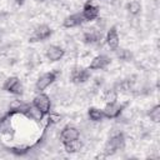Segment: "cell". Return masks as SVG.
<instances>
[{
	"label": "cell",
	"instance_id": "obj_1",
	"mask_svg": "<svg viewBox=\"0 0 160 160\" xmlns=\"http://www.w3.org/2000/svg\"><path fill=\"white\" fill-rule=\"evenodd\" d=\"M124 148H125V136L121 131H118V132H114L108 139V141L104 146L102 154L105 156H110V155H114L115 152H118L119 150H122Z\"/></svg>",
	"mask_w": 160,
	"mask_h": 160
},
{
	"label": "cell",
	"instance_id": "obj_2",
	"mask_svg": "<svg viewBox=\"0 0 160 160\" xmlns=\"http://www.w3.org/2000/svg\"><path fill=\"white\" fill-rule=\"evenodd\" d=\"M91 74H90V69L89 68H81V66H75L72 68L71 72H70V81L72 84H84L88 80H90Z\"/></svg>",
	"mask_w": 160,
	"mask_h": 160
},
{
	"label": "cell",
	"instance_id": "obj_3",
	"mask_svg": "<svg viewBox=\"0 0 160 160\" xmlns=\"http://www.w3.org/2000/svg\"><path fill=\"white\" fill-rule=\"evenodd\" d=\"M52 35V29L46 25V24H41L39 25L29 36V41L30 42H39V41H45L46 39H49Z\"/></svg>",
	"mask_w": 160,
	"mask_h": 160
},
{
	"label": "cell",
	"instance_id": "obj_4",
	"mask_svg": "<svg viewBox=\"0 0 160 160\" xmlns=\"http://www.w3.org/2000/svg\"><path fill=\"white\" fill-rule=\"evenodd\" d=\"M58 72L56 71H48L40 75L35 82V91L36 92H42L48 86H50L55 80H56Z\"/></svg>",
	"mask_w": 160,
	"mask_h": 160
},
{
	"label": "cell",
	"instance_id": "obj_5",
	"mask_svg": "<svg viewBox=\"0 0 160 160\" xmlns=\"http://www.w3.org/2000/svg\"><path fill=\"white\" fill-rule=\"evenodd\" d=\"M2 90L12 95H21L24 91V88L18 76H9L2 84Z\"/></svg>",
	"mask_w": 160,
	"mask_h": 160
},
{
	"label": "cell",
	"instance_id": "obj_6",
	"mask_svg": "<svg viewBox=\"0 0 160 160\" xmlns=\"http://www.w3.org/2000/svg\"><path fill=\"white\" fill-rule=\"evenodd\" d=\"M126 104H119L118 101L114 102H105V106L102 109L104 116L106 119H116L118 116H120V114L122 112Z\"/></svg>",
	"mask_w": 160,
	"mask_h": 160
},
{
	"label": "cell",
	"instance_id": "obj_7",
	"mask_svg": "<svg viewBox=\"0 0 160 160\" xmlns=\"http://www.w3.org/2000/svg\"><path fill=\"white\" fill-rule=\"evenodd\" d=\"M32 105H35L44 115L49 114L50 112V109H51V100L50 98L44 94V92H38V95L34 98L32 100Z\"/></svg>",
	"mask_w": 160,
	"mask_h": 160
},
{
	"label": "cell",
	"instance_id": "obj_8",
	"mask_svg": "<svg viewBox=\"0 0 160 160\" xmlns=\"http://www.w3.org/2000/svg\"><path fill=\"white\" fill-rule=\"evenodd\" d=\"M101 39H102V31L101 29H98V28L86 29V31L82 34V41L84 44H88V45L98 44L100 42Z\"/></svg>",
	"mask_w": 160,
	"mask_h": 160
},
{
	"label": "cell",
	"instance_id": "obj_9",
	"mask_svg": "<svg viewBox=\"0 0 160 160\" xmlns=\"http://www.w3.org/2000/svg\"><path fill=\"white\" fill-rule=\"evenodd\" d=\"M76 139H80V131H79L78 128H75L72 125H66L60 131V141H61V144L69 142V141H72V140H76Z\"/></svg>",
	"mask_w": 160,
	"mask_h": 160
},
{
	"label": "cell",
	"instance_id": "obj_10",
	"mask_svg": "<svg viewBox=\"0 0 160 160\" xmlns=\"http://www.w3.org/2000/svg\"><path fill=\"white\" fill-rule=\"evenodd\" d=\"M111 64V58L105 55V54H100V55H96L91 62L89 64V69L90 70H104L106 69L109 65Z\"/></svg>",
	"mask_w": 160,
	"mask_h": 160
},
{
	"label": "cell",
	"instance_id": "obj_11",
	"mask_svg": "<svg viewBox=\"0 0 160 160\" xmlns=\"http://www.w3.org/2000/svg\"><path fill=\"white\" fill-rule=\"evenodd\" d=\"M105 41L108 44V46L115 51L118 48H119V44H120V38H119V32H118V29L116 26H111L108 32H106V36H105Z\"/></svg>",
	"mask_w": 160,
	"mask_h": 160
},
{
	"label": "cell",
	"instance_id": "obj_12",
	"mask_svg": "<svg viewBox=\"0 0 160 160\" xmlns=\"http://www.w3.org/2000/svg\"><path fill=\"white\" fill-rule=\"evenodd\" d=\"M65 55V50L59 46V45H50L48 49H46V52H45V56L49 61L51 62H55V61H59L60 59H62Z\"/></svg>",
	"mask_w": 160,
	"mask_h": 160
},
{
	"label": "cell",
	"instance_id": "obj_13",
	"mask_svg": "<svg viewBox=\"0 0 160 160\" xmlns=\"http://www.w3.org/2000/svg\"><path fill=\"white\" fill-rule=\"evenodd\" d=\"M81 15L85 21H92V20L98 19V16H99V8L94 4H91L90 1H88L82 8Z\"/></svg>",
	"mask_w": 160,
	"mask_h": 160
},
{
	"label": "cell",
	"instance_id": "obj_14",
	"mask_svg": "<svg viewBox=\"0 0 160 160\" xmlns=\"http://www.w3.org/2000/svg\"><path fill=\"white\" fill-rule=\"evenodd\" d=\"M84 21L85 20H84L81 12H76V14H71V15L66 16L62 20V26L66 29H71V28H76V26L81 25Z\"/></svg>",
	"mask_w": 160,
	"mask_h": 160
},
{
	"label": "cell",
	"instance_id": "obj_15",
	"mask_svg": "<svg viewBox=\"0 0 160 160\" xmlns=\"http://www.w3.org/2000/svg\"><path fill=\"white\" fill-rule=\"evenodd\" d=\"M21 112L25 115V116H28V118H30V119H32V120H35V121H41L42 120V118H44V114L35 106V105H25L24 108H22V110H21Z\"/></svg>",
	"mask_w": 160,
	"mask_h": 160
},
{
	"label": "cell",
	"instance_id": "obj_16",
	"mask_svg": "<svg viewBox=\"0 0 160 160\" xmlns=\"http://www.w3.org/2000/svg\"><path fill=\"white\" fill-rule=\"evenodd\" d=\"M132 85H134V80H131V79H122V80L115 82L112 88L119 94V92H128V91H130L132 89Z\"/></svg>",
	"mask_w": 160,
	"mask_h": 160
},
{
	"label": "cell",
	"instance_id": "obj_17",
	"mask_svg": "<svg viewBox=\"0 0 160 160\" xmlns=\"http://www.w3.org/2000/svg\"><path fill=\"white\" fill-rule=\"evenodd\" d=\"M62 146H64V149H65L66 152L74 154V152H78V151L81 150L82 142H81L79 139H76V140H72V141H69V142H64Z\"/></svg>",
	"mask_w": 160,
	"mask_h": 160
},
{
	"label": "cell",
	"instance_id": "obj_18",
	"mask_svg": "<svg viewBox=\"0 0 160 160\" xmlns=\"http://www.w3.org/2000/svg\"><path fill=\"white\" fill-rule=\"evenodd\" d=\"M88 115H89L90 120H91V121H95V122L101 121V120L105 118V116H104V112H102V109H98V108H94V106L89 108Z\"/></svg>",
	"mask_w": 160,
	"mask_h": 160
},
{
	"label": "cell",
	"instance_id": "obj_19",
	"mask_svg": "<svg viewBox=\"0 0 160 160\" xmlns=\"http://www.w3.org/2000/svg\"><path fill=\"white\" fill-rule=\"evenodd\" d=\"M141 9H142V6L138 0H131L126 4V10L131 15H139L141 12Z\"/></svg>",
	"mask_w": 160,
	"mask_h": 160
},
{
	"label": "cell",
	"instance_id": "obj_20",
	"mask_svg": "<svg viewBox=\"0 0 160 160\" xmlns=\"http://www.w3.org/2000/svg\"><path fill=\"white\" fill-rule=\"evenodd\" d=\"M115 52H116V58L119 60H122V61H131L132 58H134L132 52L130 50H128V49H119L118 48L115 50Z\"/></svg>",
	"mask_w": 160,
	"mask_h": 160
},
{
	"label": "cell",
	"instance_id": "obj_21",
	"mask_svg": "<svg viewBox=\"0 0 160 160\" xmlns=\"http://www.w3.org/2000/svg\"><path fill=\"white\" fill-rule=\"evenodd\" d=\"M102 100L105 102H114V101H118V92L114 88L111 89H108L104 91L102 94Z\"/></svg>",
	"mask_w": 160,
	"mask_h": 160
},
{
	"label": "cell",
	"instance_id": "obj_22",
	"mask_svg": "<svg viewBox=\"0 0 160 160\" xmlns=\"http://www.w3.org/2000/svg\"><path fill=\"white\" fill-rule=\"evenodd\" d=\"M148 116L150 118L151 121H154V122H159V121H160V105H159V104L154 105V106L149 110Z\"/></svg>",
	"mask_w": 160,
	"mask_h": 160
},
{
	"label": "cell",
	"instance_id": "obj_23",
	"mask_svg": "<svg viewBox=\"0 0 160 160\" xmlns=\"http://www.w3.org/2000/svg\"><path fill=\"white\" fill-rule=\"evenodd\" d=\"M10 130V121L8 120V118H2L0 119V134H6Z\"/></svg>",
	"mask_w": 160,
	"mask_h": 160
},
{
	"label": "cell",
	"instance_id": "obj_24",
	"mask_svg": "<svg viewBox=\"0 0 160 160\" xmlns=\"http://www.w3.org/2000/svg\"><path fill=\"white\" fill-rule=\"evenodd\" d=\"M60 119H61V116H60V115H58V114H50V115H49V124L59 122V121H60Z\"/></svg>",
	"mask_w": 160,
	"mask_h": 160
},
{
	"label": "cell",
	"instance_id": "obj_25",
	"mask_svg": "<svg viewBox=\"0 0 160 160\" xmlns=\"http://www.w3.org/2000/svg\"><path fill=\"white\" fill-rule=\"evenodd\" d=\"M14 2H15L16 5H19V6H22L24 2H25V0H14Z\"/></svg>",
	"mask_w": 160,
	"mask_h": 160
},
{
	"label": "cell",
	"instance_id": "obj_26",
	"mask_svg": "<svg viewBox=\"0 0 160 160\" xmlns=\"http://www.w3.org/2000/svg\"><path fill=\"white\" fill-rule=\"evenodd\" d=\"M40 1H46V0H40Z\"/></svg>",
	"mask_w": 160,
	"mask_h": 160
},
{
	"label": "cell",
	"instance_id": "obj_27",
	"mask_svg": "<svg viewBox=\"0 0 160 160\" xmlns=\"http://www.w3.org/2000/svg\"><path fill=\"white\" fill-rule=\"evenodd\" d=\"M0 39H1V34H0Z\"/></svg>",
	"mask_w": 160,
	"mask_h": 160
},
{
	"label": "cell",
	"instance_id": "obj_28",
	"mask_svg": "<svg viewBox=\"0 0 160 160\" xmlns=\"http://www.w3.org/2000/svg\"><path fill=\"white\" fill-rule=\"evenodd\" d=\"M88 1H91V0H88Z\"/></svg>",
	"mask_w": 160,
	"mask_h": 160
}]
</instances>
